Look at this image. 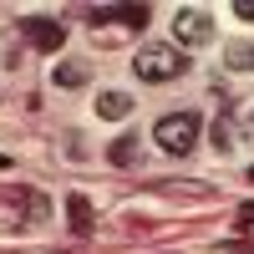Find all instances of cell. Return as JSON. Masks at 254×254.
I'll use <instances>...</instances> for the list:
<instances>
[{
  "label": "cell",
  "mask_w": 254,
  "mask_h": 254,
  "mask_svg": "<svg viewBox=\"0 0 254 254\" xmlns=\"http://www.w3.org/2000/svg\"><path fill=\"white\" fill-rule=\"evenodd\" d=\"M147 15H153L147 5H97V10H92L97 26H102V20H112V26H127V31H142Z\"/></svg>",
  "instance_id": "cell-5"
},
{
  "label": "cell",
  "mask_w": 254,
  "mask_h": 254,
  "mask_svg": "<svg viewBox=\"0 0 254 254\" xmlns=\"http://www.w3.org/2000/svg\"><path fill=\"white\" fill-rule=\"evenodd\" d=\"M127 112H132V97H127V92H102V97H97V117L122 122Z\"/></svg>",
  "instance_id": "cell-11"
},
{
  "label": "cell",
  "mask_w": 254,
  "mask_h": 254,
  "mask_svg": "<svg viewBox=\"0 0 254 254\" xmlns=\"http://www.w3.org/2000/svg\"><path fill=\"white\" fill-rule=\"evenodd\" d=\"M66 214H71V229H76V234H92V229H97V214H92V203L81 198V193L66 198Z\"/></svg>",
  "instance_id": "cell-12"
},
{
  "label": "cell",
  "mask_w": 254,
  "mask_h": 254,
  "mask_svg": "<svg viewBox=\"0 0 254 254\" xmlns=\"http://www.w3.org/2000/svg\"><path fill=\"white\" fill-rule=\"evenodd\" d=\"M10 198H15L20 214H26V224H46V219H51V203L41 198L36 188H20V193H10Z\"/></svg>",
  "instance_id": "cell-9"
},
{
  "label": "cell",
  "mask_w": 254,
  "mask_h": 254,
  "mask_svg": "<svg viewBox=\"0 0 254 254\" xmlns=\"http://www.w3.org/2000/svg\"><path fill=\"white\" fill-rule=\"evenodd\" d=\"M198 132H203V117L198 112H163L158 122H153V142L163 147V153H173V158H183V153H193L198 147Z\"/></svg>",
  "instance_id": "cell-2"
},
{
  "label": "cell",
  "mask_w": 254,
  "mask_h": 254,
  "mask_svg": "<svg viewBox=\"0 0 254 254\" xmlns=\"http://www.w3.org/2000/svg\"><path fill=\"white\" fill-rule=\"evenodd\" d=\"M239 142H244V132H239V122H234V117H229V107H224V112L214 117V147H219V153L229 158V153H234V147H239Z\"/></svg>",
  "instance_id": "cell-8"
},
{
  "label": "cell",
  "mask_w": 254,
  "mask_h": 254,
  "mask_svg": "<svg viewBox=\"0 0 254 254\" xmlns=\"http://www.w3.org/2000/svg\"><path fill=\"white\" fill-rule=\"evenodd\" d=\"M244 142H254V112L244 117Z\"/></svg>",
  "instance_id": "cell-15"
},
{
  "label": "cell",
  "mask_w": 254,
  "mask_h": 254,
  "mask_svg": "<svg viewBox=\"0 0 254 254\" xmlns=\"http://www.w3.org/2000/svg\"><path fill=\"white\" fill-rule=\"evenodd\" d=\"M20 36H26L36 51H61V46H66V26L51 20V15H26V20H20Z\"/></svg>",
  "instance_id": "cell-4"
},
{
  "label": "cell",
  "mask_w": 254,
  "mask_h": 254,
  "mask_svg": "<svg viewBox=\"0 0 254 254\" xmlns=\"http://www.w3.org/2000/svg\"><path fill=\"white\" fill-rule=\"evenodd\" d=\"M249 183H254V168H249Z\"/></svg>",
  "instance_id": "cell-16"
},
{
  "label": "cell",
  "mask_w": 254,
  "mask_h": 254,
  "mask_svg": "<svg viewBox=\"0 0 254 254\" xmlns=\"http://www.w3.org/2000/svg\"><path fill=\"white\" fill-rule=\"evenodd\" d=\"M132 71H137V81L163 87V81H178L188 71V56L173 46V41H142L137 56H132Z\"/></svg>",
  "instance_id": "cell-1"
},
{
  "label": "cell",
  "mask_w": 254,
  "mask_h": 254,
  "mask_svg": "<svg viewBox=\"0 0 254 254\" xmlns=\"http://www.w3.org/2000/svg\"><path fill=\"white\" fill-rule=\"evenodd\" d=\"M224 66L229 71H254V41H224Z\"/></svg>",
  "instance_id": "cell-10"
},
{
  "label": "cell",
  "mask_w": 254,
  "mask_h": 254,
  "mask_svg": "<svg viewBox=\"0 0 254 254\" xmlns=\"http://www.w3.org/2000/svg\"><path fill=\"white\" fill-rule=\"evenodd\" d=\"M214 36H219L214 31V15H208L203 5H178V15H173V46L178 51H198Z\"/></svg>",
  "instance_id": "cell-3"
},
{
  "label": "cell",
  "mask_w": 254,
  "mask_h": 254,
  "mask_svg": "<svg viewBox=\"0 0 254 254\" xmlns=\"http://www.w3.org/2000/svg\"><path fill=\"white\" fill-rule=\"evenodd\" d=\"M239 219H244V224H254V198H249V203L239 208Z\"/></svg>",
  "instance_id": "cell-14"
},
{
  "label": "cell",
  "mask_w": 254,
  "mask_h": 254,
  "mask_svg": "<svg viewBox=\"0 0 254 254\" xmlns=\"http://www.w3.org/2000/svg\"><path fill=\"white\" fill-rule=\"evenodd\" d=\"M107 163H112V168H137V163H142V137H132V132L112 137V147H107Z\"/></svg>",
  "instance_id": "cell-7"
},
{
  "label": "cell",
  "mask_w": 254,
  "mask_h": 254,
  "mask_svg": "<svg viewBox=\"0 0 254 254\" xmlns=\"http://www.w3.org/2000/svg\"><path fill=\"white\" fill-rule=\"evenodd\" d=\"M234 15H239V20H249V26H254V0H234Z\"/></svg>",
  "instance_id": "cell-13"
},
{
  "label": "cell",
  "mask_w": 254,
  "mask_h": 254,
  "mask_svg": "<svg viewBox=\"0 0 254 254\" xmlns=\"http://www.w3.org/2000/svg\"><path fill=\"white\" fill-rule=\"evenodd\" d=\"M51 81H56L61 92L87 87V81H92V61H56V66H51Z\"/></svg>",
  "instance_id": "cell-6"
}]
</instances>
